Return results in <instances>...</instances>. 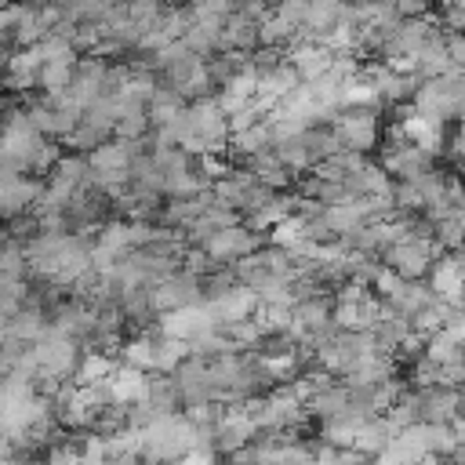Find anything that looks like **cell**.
I'll use <instances>...</instances> for the list:
<instances>
[{
    "label": "cell",
    "instance_id": "1",
    "mask_svg": "<svg viewBox=\"0 0 465 465\" xmlns=\"http://www.w3.org/2000/svg\"><path fill=\"white\" fill-rule=\"evenodd\" d=\"M196 450V425L189 414H163L142 432V461L145 465H178Z\"/></svg>",
    "mask_w": 465,
    "mask_h": 465
},
{
    "label": "cell",
    "instance_id": "2",
    "mask_svg": "<svg viewBox=\"0 0 465 465\" xmlns=\"http://www.w3.org/2000/svg\"><path fill=\"white\" fill-rule=\"evenodd\" d=\"M436 167V153L432 149H421L414 142L403 138V131L396 127L392 138H389V149H385V160H381V171L385 174H396V182H418L425 171Z\"/></svg>",
    "mask_w": 465,
    "mask_h": 465
},
{
    "label": "cell",
    "instance_id": "3",
    "mask_svg": "<svg viewBox=\"0 0 465 465\" xmlns=\"http://www.w3.org/2000/svg\"><path fill=\"white\" fill-rule=\"evenodd\" d=\"M443 251H440V243L436 240H429V243H421V240H403V243H392V247H385V254H381V265L385 269H392L400 280H421V276H429V269H432V258H440Z\"/></svg>",
    "mask_w": 465,
    "mask_h": 465
},
{
    "label": "cell",
    "instance_id": "4",
    "mask_svg": "<svg viewBox=\"0 0 465 465\" xmlns=\"http://www.w3.org/2000/svg\"><path fill=\"white\" fill-rule=\"evenodd\" d=\"M33 360H36V378H40V381H44V378L65 381V378L80 367V349H76V341L62 338V334L51 327V334L33 345Z\"/></svg>",
    "mask_w": 465,
    "mask_h": 465
},
{
    "label": "cell",
    "instance_id": "5",
    "mask_svg": "<svg viewBox=\"0 0 465 465\" xmlns=\"http://www.w3.org/2000/svg\"><path fill=\"white\" fill-rule=\"evenodd\" d=\"M331 127H334L338 142H341L345 149L360 153V156H363L367 149H374V142H378V116H374V109H367V105H345Z\"/></svg>",
    "mask_w": 465,
    "mask_h": 465
},
{
    "label": "cell",
    "instance_id": "6",
    "mask_svg": "<svg viewBox=\"0 0 465 465\" xmlns=\"http://www.w3.org/2000/svg\"><path fill=\"white\" fill-rule=\"evenodd\" d=\"M189 127H193V134L207 145L211 156H218L222 149H229L225 142H229L232 134H229V120H225L218 98H200V102H193V105H189Z\"/></svg>",
    "mask_w": 465,
    "mask_h": 465
},
{
    "label": "cell",
    "instance_id": "7",
    "mask_svg": "<svg viewBox=\"0 0 465 465\" xmlns=\"http://www.w3.org/2000/svg\"><path fill=\"white\" fill-rule=\"evenodd\" d=\"M189 305H203V283H200V276L174 272L171 280H163V283L153 287V309H156L160 316H163V312L189 309Z\"/></svg>",
    "mask_w": 465,
    "mask_h": 465
},
{
    "label": "cell",
    "instance_id": "8",
    "mask_svg": "<svg viewBox=\"0 0 465 465\" xmlns=\"http://www.w3.org/2000/svg\"><path fill=\"white\" fill-rule=\"evenodd\" d=\"M429 291L454 305V309H465L461 305V294H465V258L461 254H440L429 269Z\"/></svg>",
    "mask_w": 465,
    "mask_h": 465
},
{
    "label": "cell",
    "instance_id": "9",
    "mask_svg": "<svg viewBox=\"0 0 465 465\" xmlns=\"http://www.w3.org/2000/svg\"><path fill=\"white\" fill-rule=\"evenodd\" d=\"M203 305H207L214 327L222 331V327H229V323L254 320V312H258V294H254L251 287L236 283L232 291H225V294H218V298H211V302H203Z\"/></svg>",
    "mask_w": 465,
    "mask_h": 465
},
{
    "label": "cell",
    "instance_id": "10",
    "mask_svg": "<svg viewBox=\"0 0 465 465\" xmlns=\"http://www.w3.org/2000/svg\"><path fill=\"white\" fill-rule=\"evenodd\" d=\"M163 338H174V341H196L200 334H211L218 331L207 305H189V309H178V312H163L160 316V327H156Z\"/></svg>",
    "mask_w": 465,
    "mask_h": 465
},
{
    "label": "cell",
    "instance_id": "11",
    "mask_svg": "<svg viewBox=\"0 0 465 465\" xmlns=\"http://www.w3.org/2000/svg\"><path fill=\"white\" fill-rule=\"evenodd\" d=\"M214 265H229V262H243L258 251V232H251L247 225H232V229H222L207 247Z\"/></svg>",
    "mask_w": 465,
    "mask_h": 465
},
{
    "label": "cell",
    "instance_id": "12",
    "mask_svg": "<svg viewBox=\"0 0 465 465\" xmlns=\"http://www.w3.org/2000/svg\"><path fill=\"white\" fill-rule=\"evenodd\" d=\"M421 396V425H454L465 411L458 389H418Z\"/></svg>",
    "mask_w": 465,
    "mask_h": 465
},
{
    "label": "cell",
    "instance_id": "13",
    "mask_svg": "<svg viewBox=\"0 0 465 465\" xmlns=\"http://www.w3.org/2000/svg\"><path fill=\"white\" fill-rule=\"evenodd\" d=\"M40 193H44L40 182L0 171V218H15V214H22L25 207H33V203L40 200Z\"/></svg>",
    "mask_w": 465,
    "mask_h": 465
},
{
    "label": "cell",
    "instance_id": "14",
    "mask_svg": "<svg viewBox=\"0 0 465 465\" xmlns=\"http://www.w3.org/2000/svg\"><path fill=\"white\" fill-rule=\"evenodd\" d=\"M258 25L262 22H254V18H247L240 7L225 18V29H222V51L225 54H251L262 40H258Z\"/></svg>",
    "mask_w": 465,
    "mask_h": 465
},
{
    "label": "cell",
    "instance_id": "15",
    "mask_svg": "<svg viewBox=\"0 0 465 465\" xmlns=\"http://www.w3.org/2000/svg\"><path fill=\"white\" fill-rule=\"evenodd\" d=\"M392 371H396L392 356L371 352V356H363L352 371H345L341 381H345V389H374V385H381V381H392Z\"/></svg>",
    "mask_w": 465,
    "mask_h": 465
},
{
    "label": "cell",
    "instance_id": "16",
    "mask_svg": "<svg viewBox=\"0 0 465 465\" xmlns=\"http://www.w3.org/2000/svg\"><path fill=\"white\" fill-rule=\"evenodd\" d=\"M396 436H400V429L381 414V418H367L363 425H360V432H356V443H352V450H360L363 458H378V454H385L392 443H396Z\"/></svg>",
    "mask_w": 465,
    "mask_h": 465
},
{
    "label": "cell",
    "instance_id": "17",
    "mask_svg": "<svg viewBox=\"0 0 465 465\" xmlns=\"http://www.w3.org/2000/svg\"><path fill=\"white\" fill-rule=\"evenodd\" d=\"M287 58H291L294 73L302 76V84H312V80L327 76L331 65H334V51H327L323 44H298V47H291Z\"/></svg>",
    "mask_w": 465,
    "mask_h": 465
},
{
    "label": "cell",
    "instance_id": "18",
    "mask_svg": "<svg viewBox=\"0 0 465 465\" xmlns=\"http://www.w3.org/2000/svg\"><path fill=\"white\" fill-rule=\"evenodd\" d=\"M40 69H44V58H40V47H22L7 58V84L15 91H25L40 80Z\"/></svg>",
    "mask_w": 465,
    "mask_h": 465
},
{
    "label": "cell",
    "instance_id": "19",
    "mask_svg": "<svg viewBox=\"0 0 465 465\" xmlns=\"http://www.w3.org/2000/svg\"><path fill=\"white\" fill-rule=\"evenodd\" d=\"M145 389H149V378L142 371H131V367H116L109 374V392H113V403H142L145 400Z\"/></svg>",
    "mask_w": 465,
    "mask_h": 465
},
{
    "label": "cell",
    "instance_id": "20",
    "mask_svg": "<svg viewBox=\"0 0 465 465\" xmlns=\"http://www.w3.org/2000/svg\"><path fill=\"white\" fill-rule=\"evenodd\" d=\"M142 403H149V407L156 411V418H163V414H174V407L182 403V389H178L174 374H153V378H149V389H145V400H142Z\"/></svg>",
    "mask_w": 465,
    "mask_h": 465
},
{
    "label": "cell",
    "instance_id": "21",
    "mask_svg": "<svg viewBox=\"0 0 465 465\" xmlns=\"http://www.w3.org/2000/svg\"><path fill=\"white\" fill-rule=\"evenodd\" d=\"M349 407H352V392H349L345 385H334V389H327V392H316V396L305 403V411L316 414L320 421H334V418L349 414Z\"/></svg>",
    "mask_w": 465,
    "mask_h": 465
},
{
    "label": "cell",
    "instance_id": "22",
    "mask_svg": "<svg viewBox=\"0 0 465 465\" xmlns=\"http://www.w3.org/2000/svg\"><path fill=\"white\" fill-rule=\"evenodd\" d=\"M7 334L18 338V341H25V345H36V341H44V338L51 334V323L44 320V312H40L36 305H33V309L25 305V309L7 323Z\"/></svg>",
    "mask_w": 465,
    "mask_h": 465
},
{
    "label": "cell",
    "instance_id": "23",
    "mask_svg": "<svg viewBox=\"0 0 465 465\" xmlns=\"http://www.w3.org/2000/svg\"><path fill=\"white\" fill-rule=\"evenodd\" d=\"M185 360H189V345L174 341V338H163L156 331V338H153V374H174Z\"/></svg>",
    "mask_w": 465,
    "mask_h": 465
},
{
    "label": "cell",
    "instance_id": "24",
    "mask_svg": "<svg viewBox=\"0 0 465 465\" xmlns=\"http://www.w3.org/2000/svg\"><path fill=\"white\" fill-rule=\"evenodd\" d=\"M331 316H334V305H331V298H323V294L294 305V320H298V327H302L305 334L323 331V327L331 323Z\"/></svg>",
    "mask_w": 465,
    "mask_h": 465
},
{
    "label": "cell",
    "instance_id": "25",
    "mask_svg": "<svg viewBox=\"0 0 465 465\" xmlns=\"http://www.w3.org/2000/svg\"><path fill=\"white\" fill-rule=\"evenodd\" d=\"M254 178H258V185H265V189H272V193H280V189H287L291 182H294V174L276 160V153H262V156H254Z\"/></svg>",
    "mask_w": 465,
    "mask_h": 465
},
{
    "label": "cell",
    "instance_id": "26",
    "mask_svg": "<svg viewBox=\"0 0 465 465\" xmlns=\"http://www.w3.org/2000/svg\"><path fill=\"white\" fill-rule=\"evenodd\" d=\"M425 360L436 363V367H458V363H465V349L447 331H440L425 341Z\"/></svg>",
    "mask_w": 465,
    "mask_h": 465
},
{
    "label": "cell",
    "instance_id": "27",
    "mask_svg": "<svg viewBox=\"0 0 465 465\" xmlns=\"http://www.w3.org/2000/svg\"><path fill=\"white\" fill-rule=\"evenodd\" d=\"M236 156H262V153H272V131H269V120L243 131V134H232V145H229Z\"/></svg>",
    "mask_w": 465,
    "mask_h": 465
},
{
    "label": "cell",
    "instance_id": "28",
    "mask_svg": "<svg viewBox=\"0 0 465 465\" xmlns=\"http://www.w3.org/2000/svg\"><path fill=\"white\" fill-rule=\"evenodd\" d=\"M36 47H40L44 65H76V47H73V40L65 33H51Z\"/></svg>",
    "mask_w": 465,
    "mask_h": 465
},
{
    "label": "cell",
    "instance_id": "29",
    "mask_svg": "<svg viewBox=\"0 0 465 465\" xmlns=\"http://www.w3.org/2000/svg\"><path fill=\"white\" fill-rule=\"evenodd\" d=\"M153 338L156 334H142V338H134V341H127L124 345V367H131V371H153Z\"/></svg>",
    "mask_w": 465,
    "mask_h": 465
},
{
    "label": "cell",
    "instance_id": "30",
    "mask_svg": "<svg viewBox=\"0 0 465 465\" xmlns=\"http://www.w3.org/2000/svg\"><path fill=\"white\" fill-rule=\"evenodd\" d=\"M25 269H29L25 247L4 243V247H0V280H25Z\"/></svg>",
    "mask_w": 465,
    "mask_h": 465
},
{
    "label": "cell",
    "instance_id": "31",
    "mask_svg": "<svg viewBox=\"0 0 465 465\" xmlns=\"http://www.w3.org/2000/svg\"><path fill=\"white\" fill-rule=\"evenodd\" d=\"M298 240H305V218H298V214H291V218H283L276 229H272V247H294Z\"/></svg>",
    "mask_w": 465,
    "mask_h": 465
},
{
    "label": "cell",
    "instance_id": "32",
    "mask_svg": "<svg viewBox=\"0 0 465 465\" xmlns=\"http://www.w3.org/2000/svg\"><path fill=\"white\" fill-rule=\"evenodd\" d=\"M371 287L378 291V298H381V302H389V298H392V294L403 287V280H400L392 269H385V265H381V272L374 276V283H371Z\"/></svg>",
    "mask_w": 465,
    "mask_h": 465
},
{
    "label": "cell",
    "instance_id": "33",
    "mask_svg": "<svg viewBox=\"0 0 465 465\" xmlns=\"http://www.w3.org/2000/svg\"><path fill=\"white\" fill-rule=\"evenodd\" d=\"M447 54L458 73H465V33H447Z\"/></svg>",
    "mask_w": 465,
    "mask_h": 465
},
{
    "label": "cell",
    "instance_id": "34",
    "mask_svg": "<svg viewBox=\"0 0 465 465\" xmlns=\"http://www.w3.org/2000/svg\"><path fill=\"white\" fill-rule=\"evenodd\" d=\"M443 22L450 33H465V4H450L443 7Z\"/></svg>",
    "mask_w": 465,
    "mask_h": 465
},
{
    "label": "cell",
    "instance_id": "35",
    "mask_svg": "<svg viewBox=\"0 0 465 465\" xmlns=\"http://www.w3.org/2000/svg\"><path fill=\"white\" fill-rule=\"evenodd\" d=\"M447 334L465 349V309H458V312H454V320L447 323Z\"/></svg>",
    "mask_w": 465,
    "mask_h": 465
},
{
    "label": "cell",
    "instance_id": "36",
    "mask_svg": "<svg viewBox=\"0 0 465 465\" xmlns=\"http://www.w3.org/2000/svg\"><path fill=\"white\" fill-rule=\"evenodd\" d=\"M461 421H465V411H461Z\"/></svg>",
    "mask_w": 465,
    "mask_h": 465
},
{
    "label": "cell",
    "instance_id": "37",
    "mask_svg": "<svg viewBox=\"0 0 465 465\" xmlns=\"http://www.w3.org/2000/svg\"><path fill=\"white\" fill-rule=\"evenodd\" d=\"M0 138H4V131H0Z\"/></svg>",
    "mask_w": 465,
    "mask_h": 465
}]
</instances>
